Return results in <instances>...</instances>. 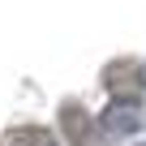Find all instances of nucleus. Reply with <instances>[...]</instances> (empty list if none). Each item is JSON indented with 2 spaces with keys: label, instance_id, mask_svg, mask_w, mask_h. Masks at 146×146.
Returning <instances> with one entry per match:
<instances>
[{
  "label": "nucleus",
  "instance_id": "1",
  "mask_svg": "<svg viewBox=\"0 0 146 146\" xmlns=\"http://www.w3.org/2000/svg\"><path fill=\"white\" fill-rule=\"evenodd\" d=\"M60 129H64L69 146H103V133H99L95 116H90L78 99H64V103H60Z\"/></svg>",
  "mask_w": 146,
  "mask_h": 146
},
{
  "label": "nucleus",
  "instance_id": "2",
  "mask_svg": "<svg viewBox=\"0 0 146 146\" xmlns=\"http://www.w3.org/2000/svg\"><path fill=\"white\" fill-rule=\"evenodd\" d=\"M103 86H108L116 99H137V95L146 90V73H142L137 60H112V64L103 69Z\"/></svg>",
  "mask_w": 146,
  "mask_h": 146
},
{
  "label": "nucleus",
  "instance_id": "3",
  "mask_svg": "<svg viewBox=\"0 0 146 146\" xmlns=\"http://www.w3.org/2000/svg\"><path fill=\"white\" fill-rule=\"evenodd\" d=\"M142 120H146V116H142V103H137V99H112L108 112H103V129H108L112 137H129Z\"/></svg>",
  "mask_w": 146,
  "mask_h": 146
},
{
  "label": "nucleus",
  "instance_id": "4",
  "mask_svg": "<svg viewBox=\"0 0 146 146\" xmlns=\"http://www.w3.org/2000/svg\"><path fill=\"white\" fill-rule=\"evenodd\" d=\"M0 146H56V137H52L43 125H17V129L5 133Z\"/></svg>",
  "mask_w": 146,
  "mask_h": 146
},
{
  "label": "nucleus",
  "instance_id": "5",
  "mask_svg": "<svg viewBox=\"0 0 146 146\" xmlns=\"http://www.w3.org/2000/svg\"><path fill=\"white\" fill-rule=\"evenodd\" d=\"M142 146H146V142H142Z\"/></svg>",
  "mask_w": 146,
  "mask_h": 146
}]
</instances>
